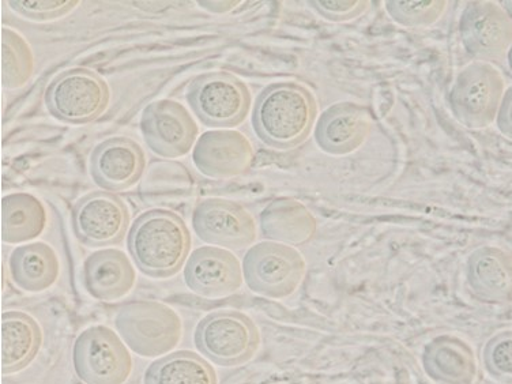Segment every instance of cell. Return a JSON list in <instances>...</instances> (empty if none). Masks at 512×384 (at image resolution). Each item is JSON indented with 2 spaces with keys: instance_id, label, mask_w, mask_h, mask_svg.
Wrapping results in <instances>:
<instances>
[{
  "instance_id": "cell-1",
  "label": "cell",
  "mask_w": 512,
  "mask_h": 384,
  "mask_svg": "<svg viewBox=\"0 0 512 384\" xmlns=\"http://www.w3.org/2000/svg\"><path fill=\"white\" fill-rule=\"evenodd\" d=\"M318 118V101L299 82H277L256 97L252 127L269 148L291 150L307 141Z\"/></svg>"
},
{
  "instance_id": "cell-2",
  "label": "cell",
  "mask_w": 512,
  "mask_h": 384,
  "mask_svg": "<svg viewBox=\"0 0 512 384\" xmlns=\"http://www.w3.org/2000/svg\"><path fill=\"white\" fill-rule=\"evenodd\" d=\"M191 233L178 214L149 210L134 221L127 247L134 263L150 278H171L186 265L191 251Z\"/></svg>"
},
{
  "instance_id": "cell-3",
  "label": "cell",
  "mask_w": 512,
  "mask_h": 384,
  "mask_svg": "<svg viewBox=\"0 0 512 384\" xmlns=\"http://www.w3.org/2000/svg\"><path fill=\"white\" fill-rule=\"evenodd\" d=\"M115 326L128 348L142 357L165 355L182 340L179 315L156 301L124 304L116 314Z\"/></svg>"
},
{
  "instance_id": "cell-4",
  "label": "cell",
  "mask_w": 512,
  "mask_h": 384,
  "mask_svg": "<svg viewBox=\"0 0 512 384\" xmlns=\"http://www.w3.org/2000/svg\"><path fill=\"white\" fill-rule=\"evenodd\" d=\"M306 273V259L288 244L262 242L244 255V281L252 292L267 299L281 300L292 296Z\"/></svg>"
},
{
  "instance_id": "cell-5",
  "label": "cell",
  "mask_w": 512,
  "mask_h": 384,
  "mask_svg": "<svg viewBox=\"0 0 512 384\" xmlns=\"http://www.w3.org/2000/svg\"><path fill=\"white\" fill-rule=\"evenodd\" d=\"M506 82L491 63L473 62L463 67L450 90L451 112L472 130L487 128L498 118Z\"/></svg>"
},
{
  "instance_id": "cell-6",
  "label": "cell",
  "mask_w": 512,
  "mask_h": 384,
  "mask_svg": "<svg viewBox=\"0 0 512 384\" xmlns=\"http://www.w3.org/2000/svg\"><path fill=\"white\" fill-rule=\"evenodd\" d=\"M195 345L214 364L236 367L248 363L261 346V333L250 316L237 311L213 312L195 330Z\"/></svg>"
},
{
  "instance_id": "cell-7",
  "label": "cell",
  "mask_w": 512,
  "mask_h": 384,
  "mask_svg": "<svg viewBox=\"0 0 512 384\" xmlns=\"http://www.w3.org/2000/svg\"><path fill=\"white\" fill-rule=\"evenodd\" d=\"M111 89L96 71L71 69L56 77L45 92L48 112L60 122L82 126L107 111Z\"/></svg>"
},
{
  "instance_id": "cell-8",
  "label": "cell",
  "mask_w": 512,
  "mask_h": 384,
  "mask_svg": "<svg viewBox=\"0 0 512 384\" xmlns=\"http://www.w3.org/2000/svg\"><path fill=\"white\" fill-rule=\"evenodd\" d=\"M186 99L207 127L232 128L247 119L251 92L242 79L229 73L199 75L188 86Z\"/></svg>"
},
{
  "instance_id": "cell-9",
  "label": "cell",
  "mask_w": 512,
  "mask_h": 384,
  "mask_svg": "<svg viewBox=\"0 0 512 384\" xmlns=\"http://www.w3.org/2000/svg\"><path fill=\"white\" fill-rule=\"evenodd\" d=\"M74 370L86 384H124L133 371L130 352L105 326H93L79 335L73 349Z\"/></svg>"
},
{
  "instance_id": "cell-10",
  "label": "cell",
  "mask_w": 512,
  "mask_h": 384,
  "mask_svg": "<svg viewBox=\"0 0 512 384\" xmlns=\"http://www.w3.org/2000/svg\"><path fill=\"white\" fill-rule=\"evenodd\" d=\"M459 35L477 62H502L512 45V21L498 3L470 2L461 15Z\"/></svg>"
},
{
  "instance_id": "cell-11",
  "label": "cell",
  "mask_w": 512,
  "mask_h": 384,
  "mask_svg": "<svg viewBox=\"0 0 512 384\" xmlns=\"http://www.w3.org/2000/svg\"><path fill=\"white\" fill-rule=\"evenodd\" d=\"M130 227V212L123 199L96 191L79 199L73 210L75 236L85 246L100 248L122 243Z\"/></svg>"
},
{
  "instance_id": "cell-12",
  "label": "cell",
  "mask_w": 512,
  "mask_h": 384,
  "mask_svg": "<svg viewBox=\"0 0 512 384\" xmlns=\"http://www.w3.org/2000/svg\"><path fill=\"white\" fill-rule=\"evenodd\" d=\"M192 227L202 242L231 250L252 246L258 236L254 217L246 207L222 198L199 202L192 213Z\"/></svg>"
},
{
  "instance_id": "cell-13",
  "label": "cell",
  "mask_w": 512,
  "mask_h": 384,
  "mask_svg": "<svg viewBox=\"0 0 512 384\" xmlns=\"http://www.w3.org/2000/svg\"><path fill=\"white\" fill-rule=\"evenodd\" d=\"M141 131L146 145L157 156H186L198 138V126L178 101L158 100L143 111Z\"/></svg>"
},
{
  "instance_id": "cell-14",
  "label": "cell",
  "mask_w": 512,
  "mask_h": 384,
  "mask_svg": "<svg viewBox=\"0 0 512 384\" xmlns=\"http://www.w3.org/2000/svg\"><path fill=\"white\" fill-rule=\"evenodd\" d=\"M372 131L370 109L357 103H337L327 108L316 123L315 142L330 156L342 157L359 150Z\"/></svg>"
},
{
  "instance_id": "cell-15",
  "label": "cell",
  "mask_w": 512,
  "mask_h": 384,
  "mask_svg": "<svg viewBox=\"0 0 512 384\" xmlns=\"http://www.w3.org/2000/svg\"><path fill=\"white\" fill-rule=\"evenodd\" d=\"M243 281L239 259L222 248H198L184 266V282L188 288L209 299L232 295L242 288Z\"/></svg>"
},
{
  "instance_id": "cell-16",
  "label": "cell",
  "mask_w": 512,
  "mask_h": 384,
  "mask_svg": "<svg viewBox=\"0 0 512 384\" xmlns=\"http://www.w3.org/2000/svg\"><path fill=\"white\" fill-rule=\"evenodd\" d=\"M146 168L143 149L134 139H105L90 157V175L103 190L126 191L141 180Z\"/></svg>"
},
{
  "instance_id": "cell-17",
  "label": "cell",
  "mask_w": 512,
  "mask_h": 384,
  "mask_svg": "<svg viewBox=\"0 0 512 384\" xmlns=\"http://www.w3.org/2000/svg\"><path fill=\"white\" fill-rule=\"evenodd\" d=\"M192 161L207 178L231 179L250 171L254 149L239 131H209L198 139Z\"/></svg>"
},
{
  "instance_id": "cell-18",
  "label": "cell",
  "mask_w": 512,
  "mask_h": 384,
  "mask_svg": "<svg viewBox=\"0 0 512 384\" xmlns=\"http://www.w3.org/2000/svg\"><path fill=\"white\" fill-rule=\"evenodd\" d=\"M421 364L428 378L438 384H474L478 375L476 353L457 335L432 338L425 345Z\"/></svg>"
},
{
  "instance_id": "cell-19",
  "label": "cell",
  "mask_w": 512,
  "mask_h": 384,
  "mask_svg": "<svg viewBox=\"0 0 512 384\" xmlns=\"http://www.w3.org/2000/svg\"><path fill=\"white\" fill-rule=\"evenodd\" d=\"M466 281L473 295L484 303H511L512 255L498 247L477 248L466 263Z\"/></svg>"
},
{
  "instance_id": "cell-20",
  "label": "cell",
  "mask_w": 512,
  "mask_h": 384,
  "mask_svg": "<svg viewBox=\"0 0 512 384\" xmlns=\"http://www.w3.org/2000/svg\"><path fill=\"white\" fill-rule=\"evenodd\" d=\"M137 274L130 259L119 250L94 252L85 261L84 285L89 295L101 301L122 299L133 291Z\"/></svg>"
},
{
  "instance_id": "cell-21",
  "label": "cell",
  "mask_w": 512,
  "mask_h": 384,
  "mask_svg": "<svg viewBox=\"0 0 512 384\" xmlns=\"http://www.w3.org/2000/svg\"><path fill=\"white\" fill-rule=\"evenodd\" d=\"M43 331L39 323L20 311L2 315V374L10 375L28 367L39 355Z\"/></svg>"
},
{
  "instance_id": "cell-22",
  "label": "cell",
  "mask_w": 512,
  "mask_h": 384,
  "mask_svg": "<svg viewBox=\"0 0 512 384\" xmlns=\"http://www.w3.org/2000/svg\"><path fill=\"white\" fill-rule=\"evenodd\" d=\"M263 236L271 242L303 246L316 233V220L306 206L295 199H276L261 214Z\"/></svg>"
},
{
  "instance_id": "cell-23",
  "label": "cell",
  "mask_w": 512,
  "mask_h": 384,
  "mask_svg": "<svg viewBox=\"0 0 512 384\" xmlns=\"http://www.w3.org/2000/svg\"><path fill=\"white\" fill-rule=\"evenodd\" d=\"M9 266L14 284L30 293L47 291L58 281L60 273L58 255L45 243L15 248Z\"/></svg>"
},
{
  "instance_id": "cell-24",
  "label": "cell",
  "mask_w": 512,
  "mask_h": 384,
  "mask_svg": "<svg viewBox=\"0 0 512 384\" xmlns=\"http://www.w3.org/2000/svg\"><path fill=\"white\" fill-rule=\"evenodd\" d=\"M47 210L39 198L24 192L2 199V242L20 244L39 237L47 227Z\"/></svg>"
},
{
  "instance_id": "cell-25",
  "label": "cell",
  "mask_w": 512,
  "mask_h": 384,
  "mask_svg": "<svg viewBox=\"0 0 512 384\" xmlns=\"http://www.w3.org/2000/svg\"><path fill=\"white\" fill-rule=\"evenodd\" d=\"M145 384H218V379L206 360L182 350L154 361L146 371Z\"/></svg>"
},
{
  "instance_id": "cell-26",
  "label": "cell",
  "mask_w": 512,
  "mask_h": 384,
  "mask_svg": "<svg viewBox=\"0 0 512 384\" xmlns=\"http://www.w3.org/2000/svg\"><path fill=\"white\" fill-rule=\"evenodd\" d=\"M35 70V56L24 37L9 28L2 29V85L22 88Z\"/></svg>"
},
{
  "instance_id": "cell-27",
  "label": "cell",
  "mask_w": 512,
  "mask_h": 384,
  "mask_svg": "<svg viewBox=\"0 0 512 384\" xmlns=\"http://www.w3.org/2000/svg\"><path fill=\"white\" fill-rule=\"evenodd\" d=\"M448 3L444 0H427V2H408V0H387L384 3L391 20L404 28H429L436 24L446 10Z\"/></svg>"
},
{
  "instance_id": "cell-28",
  "label": "cell",
  "mask_w": 512,
  "mask_h": 384,
  "mask_svg": "<svg viewBox=\"0 0 512 384\" xmlns=\"http://www.w3.org/2000/svg\"><path fill=\"white\" fill-rule=\"evenodd\" d=\"M483 365L496 382L512 384V330L499 331L485 342Z\"/></svg>"
},
{
  "instance_id": "cell-29",
  "label": "cell",
  "mask_w": 512,
  "mask_h": 384,
  "mask_svg": "<svg viewBox=\"0 0 512 384\" xmlns=\"http://www.w3.org/2000/svg\"><path fill=\"white\" fill-rule=\"evenodd\" d=\"M79 5L78 0H13L10 9L26 20L44 22L59 20Z\"/></svg>"
},
{
  "instance_id": "cell-30",
  "label": "cell",
  "mask_w": 512,
  "mask_h": 384,
  "mask_svg": "<svg viewBox=\"0 0 512 384\" xmlns=\"http://www.w3.org/2000/svg\"><path fill=\"white\" fill-rule=\"evenodd\" d=\"M323 18L330 22H349L361 17L370 7L367 0H312L308 2Z\"/></svg>"
},
{
  "instance_id": "cell-31",
  "label": "cell",
  "mask_w": 512,
  "mask_h": 384,
  "mask_svg": "<svg viewBox=\"0 0 512 384\" xmlns=\"http://www.w3.org/2000/svg\"><path fill=\"white\" fill-rule=\"evenodd\" d=\"M496 124L500 133L512 141V86L504 93Z\"/></svg>"
},
{
  "instance_id": "cell-32",
  "label": "cell",
  "mask_w": 512,
  "mask_h": 384,
  "mask_svg": "<svg viewBox=\"0 0 512 384\" xmlns=\"http://www.w3.org/2000/svg\"><path fill=\"white\" fill-rule=\"evenodd\" d=\"M198 5L203 9L212 11V13L222 14L235 9L240 5V2H198Z\"/></svg>"
},
{
  "instance_id": "cell-33",
  "label": "cell",
  "mask_w": 512,
  "mask_h": 384,
  "mask_svg": "<svg viewBox=\"0 0 512 384\" xmlns=\"http://www.w3.org/2000/svg\"><path fill=\"white\" fill-rule=\"evenodd\" d=\"M503 9L506 10L508 17H510L512 21V0H506V2H503Z\"/></svg>"
},
{
  "instance_id": "cell-34",
  "label": "cell",
  "mask_w": 512,
  "mask_h": 384,
  "mask_svg": "<svg viewBox=\"0 0 512 384\" xmlns=\"http://www.w3.org/2000/svg\"><path fill=\"white\" fill-rule=\"evenodd\" d=\"M507 60H508V66H510V69L512 71V45H511L510 51H508Z\"/></svg>"
}]
</instances>
